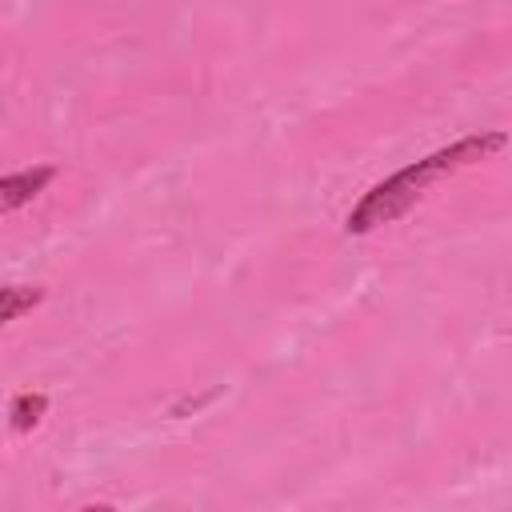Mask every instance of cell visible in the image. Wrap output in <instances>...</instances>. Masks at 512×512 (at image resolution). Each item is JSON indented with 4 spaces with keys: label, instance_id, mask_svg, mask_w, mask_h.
I'll use <instances>...</instances> for the list:
<instances>
[{
    "label": "cell",
    "instance_id": "6da1fadb",
    "mask_svg": "<svg viewBox=\"0 0 512 512\" xmlns=\"http://www.w3.org/2000/svg\"><path fill=\"white\" fill-rule=\"evenodd\" d=\"M504 148H508V132L484 128V132L460 136V140H452V144H444V148H436V152L404 164L400 172H392L388 180L372 184L360 196V204L344 220V232L348 236H364V232H376L380 224L400 220L436 180H444V176H452V172H460L468 164H480V160H488V156H496Z\"/></svg>",
    "mask_w": 512,
    "mask_h": 512
},
{
    "label": "cell",
    "instance_id": "3957f363",
    "mask_svg": "<svg viewBox=\"0 0 512 512\" xmlns=\"http://www.w3.org/2000/svg\"><path fill=\"white\" fill-rule=\"evenodd\" d=\"M48 412V396L44 392H16L12 404H8V416H12V432H32Z\"/></svg>",
    "mask_w": 512,
    "mask_h": 512
},
{
    "label": "cell",
    "instance_id": "7a4b0ae2",
    "mask_svg": "<svg viewBox=\"0 0 512 512\" xmlns=\"http://www.w3.org/2000/svg\"><path fill=\"white\" fill-rule=\"evenodd\" d=\"M52 180H56V168H52V164H36V168L8 172V176L0 180V212H16L20 204L36 200Z\"/></svg>",
    "mask_w": 512,
    "mask_h": 512
},
{
    "label": "cell",
    "instance_id": "277c9868",
    "mask_svg": "<svg viewBox=\"0 0 512 512\" xmlns=\"http://www.w3.org/2000/svg\"><path fill=\"white\" fill-rule=\"evenodd\" d=\"M40 300H44V288L8 284V288H0V320H4V324H12V320H20V312L36 308Z\"/></svg>",
    "mask_w": 512,
    "mask_h": 512
}]
</instances>
